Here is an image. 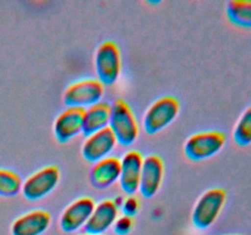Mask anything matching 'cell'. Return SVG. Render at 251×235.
I'll return each mask as SVG.
<instances>
[{"mask_svg": "<svg viewBox=\"0 0 251 235\" xmlns=\"http://www.w3.org/2000/svg\"><path fill=\"white\" fill-rule=\"evenodd\" d=\"M81 235H95V234H87V233H85V234H81Z\"/></svg>", "mask_w": 251, "mask_h": 235, "instance_id": "cell-22", "label": "cell"}, {"mask_svg": "<svg viewBox=\"0 0 251 235\" xmlns=\"http://www.w3.org/2000/svg\"><path fill=\"white\" fill-rule=\"evenodd\" d=\"M109 129L122 146H130L139 137V126L134 113L122 98H117L110 104Z\"/></svg>", "mask_w": 251, "mask_h": 235, "instance_id": "cell-1", "label": "cell"}, {"mask_svg": "<svg viewBox=\"0 0 251 235\" xmlns=\"http://www.w3.org/2000/svg\"><path fill=\"white\" fill-rule=\"evenodd\" d=\"M233 139L240 147H247L251 144V105L245 109L235 124Z\"/></svg>", "mask_w": 251, "mask_h": 235, "instance_id": "cell-18", "label": "cell"}, {"mask_svg": "<svg viewBox=\"0 0 251 235\" xmlns=\"http://www.w3.org/2000/svg\"><path fill=\"white\" fill-rule=\"evenodd\" d=\"M226 14L232 24L251 28V0H230L226 7Z\"/></svg>", "mask_w": 251, "mask_h": 235, "instance_id": "cell-17", "label": "cell"}, {"mask_svg": "<svg viewBox=\"0 0 251 235\" xmlns=\"http://www.w3.org/2000/svg\"><path fill=\"white\" fill-rule=\"evenodd\" d=\"M95 68L98 81L103 86L114 85L122 71V58L117 44L105 41L97 48L95 54Z\"/></svg>", "mask_w": 251, "mask_h": 235, "instance_id": "cell-4", "label": "cell"}, {"mask_svg": "<svg viewBox=\"0 0 251 235\" xmlns=\"http://www.w3.org/2000/svg\"><path fill=\"white\" fill-rule=\"evenodd\" d=\"M122 207L125 215L132 217V215L136 214L137 211H139V201H137V198L134 197V196H129V197L124 200V203H123Z\"/></svg>", "mask_w": 251, "mask_h": 235, "instance_id": "cell-21", "label": "cell"}, {"mask_svg": "<svg viewBox=\"0 0 251 235\" xmlns=\"http://www.w3.org/2000/svg\"><path fill=\"white\" fill-rule=\"evenodd\" d=\"M117 143V139L109 126L104 127L103 130L86 137L82 144V156L86 161L96 163L109 156Z\"/></svg>", "mask_w": 251, "mask_h": 235, "instance_id": "cell-8", "label": "cell"}, {"mask_svg": "<svg viewBox=\"0 0 251 235\" xmlns=\"http://www.w3.org/2000/svg\"><path fill=\"white\" fill-rule=\"evenodd\" d=\"M110 104L107 102H98L85 109L82 134L86 137L109 126Z\"/></svg>", "mask_w": 251, "mask_h": 235, "instance_id": "cell-16", "label": "cell"}, {"mask_svg": "<svg viewBox=\"0 0 251 235\" xmlns=\"http://www.w3.org/2000/svg\"><path fill=\"white\" fill-rule=\"evenodd\" d=\"M226 143V135L221 131H203L186 140L184 152L191 161H203L216 156Z\"/></svg>", "mask_w": 251, "mask_h": 235, "instance_id": "cell-5", "label": "cell"}, {"mask_svg": "<svg viewBox=\"0 0 251 235\" xmlns=\"http://www.w3.org/2000/svg\"><path fill=\"white\" fill-rule=\"evenodd\" d=\"M59 180H60V171L58 166H44L25 180L21 191L27 200H41L56 188Z\"/></svg>", "mask_w": 251, "mask_h": 235, "instance_id": "cell-7", "label": "cell"}, {"mask_svg": "<svg viewBox=\"0 0 251 235\" xmlns=\"http://www.w3.org/2000/svg\"><path fill=\"white\" fill-rule=\"evenodd\" d=\"M104 93V86L96 78H83L71 83L64 92V103L68 107L90 108L100 102Z\"/></svg>", "mask_w": 251, "mask_h": 235, "instance_id": "cell-6", "label": "cell"}, {"mask_svg": "<svg viewBox=\"0 0 251 235\" xmlns=\"http://www.w3.org/2000/svg\"><path fill=\"white\" fill-rule=\"evenodd\" d=\"M179 110H180V104L176 97L172 95L161 97L152 103L145 113V131L150 135L162 131L176 120Z\"/></svg>", "mask_w": 251, "mask_h": 235, "instance_id": "cell-3", "label": "cell"}, {"mask_svg": "<svg viewBox=\"0 0 251 235\" xmlns=\"http://www.w3.org/2000/svg\"><path fill=\"white\" fill-rule=\"evenodd\" d=\"M120 159L117 157H105L96 162L90 171V181L93 188H107L119 180Z\"/></svg>", "mask_w": 251, "mask_h": 235, "instance_id": "cell-15", "label": "cell"}, {"mask_svg": "<svg viewBox=\"0 0 251 235\" xmlns=\"http://www.w3.org/2000/svg\"><path fill=\"white\" fill-rule=\"evenodd\" d=\"M227 200V192L221 188H213L205 191L196 202L193 211L194 225L198 229L210 228L220 215Z\"/></svg>", "mask_w": 251, "mask_h": 235, "instance_id": "cell-2", "label": "cell"}, {"mask_svg": "<svg viewBox=\"0 0 251 235\" xmlns=\"http://www.w3.org/2000/svg\"><path fill=\"white\" fill-rule=\"evenodd\" d=\"M50 223L51 217L47 211H31L14 220L11 235H42L48 229Z\"/></svg>", "mask_w": 251, "mask_h": 235, "instance_id": "cell-13", "label": "cell"}, {"mask_svg": "<svg viewBox=\"0 0 251 235\" xmlns=\"http://www.w3.org/2000/svg\"><path fill=\"white\" fill-rule=\"evenodd\" d=\"M164 165L161 157L157 154H150L144 159L140 179V192L142 196L150 198L158 192L163 180Z\"/></svg>", "mask_w": 251, "mask_h": 235, "instance_id": "cell-12", "label": "cell"}, {"mask_svg": "<svg viewBox=\"0 0 251 235\" xmlns=\"http://www.w3.org/2000/svg\"><path fill=\"white\" fill-rule=\"evenodd\" d=\"M85 109L82 108L68 107L56 117L54 121V135L61 143L70 141L77 136L83 129Z\"/></svg>", "mask_w": 251, "mask_h": 235, "instance_id": "cell-10", "label": "cell"}, {"mask_svg": "<svg viewBox=\"0 0 251 235\" xmlns=\"http://www.w3.org/2000/svg\"><path fill=\"white\" fill-rule=\"evenodd\" d=\"M22 188V180L19 174L12 170L0 168V196L12 197Z\"/></svg>", "mask_w": 251, "mask_h": 235, "instance_id": "cell-19", "label": "cell"}, {"mask_svg": "<svg viewBox=\"0 0 251 235\" xmlns=\"http://www.w3.org/2000/svg\"><path fill=\"white\" fill-rule=\"evenodd\" d=\"M95 201L91 197H81L71 202L60 215V228L65 233H73L87 223L95 210Z\"/></svg>", "mask_w": 251, "mask_h": 235, "instance_id": "cell-9", "label": "cell"}, {"mask_svg": "<svg viewBox=\"0 0 251 235\" xmlns=\"http://www.w3.org/2000/svg\"><path fill=\"white\" fill-rule=\"evenodd\" d=\"M142 163L144 157L139 151L126 152L120 161V186L122 190L127 195H135L140 188V179H141Z\"/></svg>", "mask_w": 251, "mask_h": 235, "instance_id": "cell-11", "label": "cell"}, {"mask_svg": "<svg viewBox=\"0 0 251 235\" xmlns=\"http://www.w3.org/2000/svg\"><path fill=\"white\" fill-rule=\"evenodd\" d=\"M118 208L113 200H103L93 210L90 219L85 224L87 234L103 235L117 220Z\"/></svg>", "mask_w": 251, "mask_h": 235, "instance_id": "cell-14", "label": "cell"}, {"mask_svg": "<svg viewBox=\"0 0 251 235\" xmlns=\"http://www.w3.org/2000/svg\"><path fill=\"white\" fill-rule=\"evenodd\" d=\"M113 225H114V230L117 234L126 235L127 233L132 229L134 220H132V217H129V215L124 214L122 215V217H118Z\"/></svg>", "mask_w": 251, "mask_h": 235, "instance_id": "cell-20", "label": "cell"}]
</instances>
